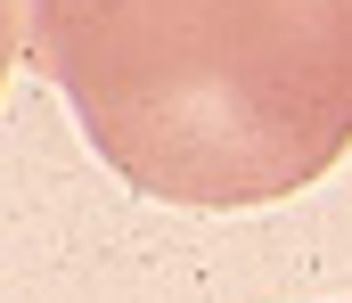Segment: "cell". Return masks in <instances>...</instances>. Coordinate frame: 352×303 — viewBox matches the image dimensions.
Here are the masks:
<instances>
[{"mask_svg":"<svg viewBox=\"0 0 352 303\" xmlns=\"http://www.w3.org/2000/svg\"><path fill=\"white\" fill-rule=\"evenodd\" d=\"M8 41L148 197H295L352 148V0H8Z\"/></svg>","mask_w":352,"mask_h":303,"instance_id":"cell-1","label":"cell"}]
</instances>
